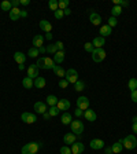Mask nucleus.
Masks as SVG:
<instances>
[{
  "label": "nucleus",
  "instance_id": "f257e3e1",
  "mask_svg": "<svg viewBox=\"0 0 137 154\" xmlns=\"http://www.w3.org/2000/svg\"><path fill=\"white\" fill-rule=\"evenodd\" d=\"M41 146H43L41 142H30V143L25 144L21 151H22V154H36Z\"/></svg>",
  "mask_w": 137,
  "mask_h": 154
},
{
  "label": "nucleus",
  "instance_id": "f03ea898",
  "mask_svg": "<svg viewBox=\"0 0 137 154\" xmlns=\"http://www.w3.org/2000/svg\"><path fill=\"white\" fill-rule=\"evenodd\" d=\"M37 67L38 69H52L55 65L54 59H51V58H48V57H41V58H38L37 59Z\"/></svg>",
  "mask_w": 137,
  "mask_h": 154
},
{
  "label": "nucleus",
  "instance_id": "7ed1b4c3",
  "mask_svg": "<svg viewBox=\"0 0 137 154\" xmlns=\"http://www.w3.org/2000/svg\"><path fill=\"white\" fill-rule=\"evenodd\" d=\"M122 144H124L125 149H128V150H133V149L137 146L136 136H134V135H128V136L122 140Z\"/></svg>",
  "mask_w": 137,
  "mask_h": 154
},
{
  "label": "nucleus",
  "instance_id": "20e7f679",
  "mask_svg": "<svg viewBox=\"0 0 137 154\" xmlns=\"http://www.w3.org/2000/svg\"><path fill=\"white\" fill-rule=\"evenodd\" d=\"M70 128H71V132H73L74 135L81 136V134L84 132V124H82V121H80V120H74V121H71Z\"/></svg>",
  "mask_w": 137,
  "mask_h": 154
},
{
  "label": "nucleus",
  "instance_id": "39448f33",
  "mask_svg": "<svg viewBox=\"0 0 137 154\" xmlns=\"http://www.w3.org/2000/svg\"><path fill=\"white\" fill-rule=\"evenodd\" d=\"M64 80L69 84H76L77 81H78V73H77L76 69H69V70H66Z\"/></svg>",
  "mask_w": 137,
  "mask_h": 154
},
{
  "label": "nucleus",
  "instance_id": "423d86ee",
  "mask_svg": "<svg viewBox=\"0 0 137 154\" xmlns=\"http://www.w3.org/2000/svg\"><path fill=\"white\" fill-rule=\"evenodd\" d=\"M106 51L103 50V48H95V51L92 52V59H93V62H102V61H104L106 59Z\"/></svg>",
  "mask_w": 137,
  "mask_h": 154
},
{
  "label": "nucleus",
  "instance_id": "0eeeda50",
  "mask_svg": "<svg viewBox=\"0 0 137 154\" xmlns=\"http://www.w3.org/2000/svg\"><path fill=\"white\" fill-rule=\"evenodd\" d=\"M21 120L26 124H33V122L37 121V117H36L34 113H29V112H25L21 114Z\"/></svg>",
  "mask_w": 137,
  "mask_h": 154
},
{
  "label": "nucleus",
  "instance_id": "6e6552de",
  "mask_svg": "<svg viewBox=\"0 0 137 154\" xmlns=\"http://www.w3.org/2000/svg\"><path fill=\"white\" fill-rule=\"evenodd\" d=\"M77 107L81 110H88L89 109V99L86 98V96H80L78 99H77Z\"/></svg>",
  "mask_w": 137,
  "mask_h": 154
},
{
  "label": "nucleus",
  "instance_id": "1a4fd4ad",
  "mask_svg": "<svg viewBox=\"0 0 137 154\" xmlns=\"http://www.w3.org/2000/svg\"><path fill=\"white\" fill-rule=\"evenodd\" d=\"M70 149H71V154H81L85 150V146H84V143H81L80 140H76L70 146Z\"/></svg>",
  "mask_w": 137,
  "mask_h": 154
},
{
  "label": "nucleus",
  "instance_id": "9d476101",
  "mask_svg": "<svg viewBox=\"0 0 137 154\" xmlns=\"http://www.w3.org/2000/svg\"><path fill=\"white\" fill-rule=\"evenodd\" d=\"M28 77H30V79H33V80H36L38 77V67L36 63L30 65V66L28 67Z\"/></svg>",
  "mask_w": 137,
  "mask_h": 154
},
{
  "label": "nucleus",
  "instance_id": "9b49d317",
  "mask_svg": "<svg viewBox=\"0 0 137 154\" xmlns=\"http://www.w3.org/2000/svg\"><path fill=\"white\" fill-rule=\"evenodd\" d=\"M89 146H91V149H93V150H102V149L104 147V142H103L102 139H92Z\"/></svg>",
  "mask_w": 137,
  "mask_h": 154
},
{
  "label": "nucleus",
  "instance_id": "f8f14e48",
  "mask_svg": "<svg viewBox=\"0 0 137 154\" xmlns=\"http://www.w3.org/2000/svg\"><path fill=\"white\" fill-rule=\"evenodd\" d=\"M76 140H77V135H74L73 132H69V134H66L63 136V142L66 143V146H71Z\"/></svg>",
  "mask_w": 137,
  "mask_h": 154
},
{
  "label": "nucleus",
  "instance_id": "ddd939ff",
  "mask_svg": "<svg viewBox=\"0 0 137 154\" xmlns=\"http://www.w3.org/2000/svg\"><path fill=\"white\" fill-rule=\"evenodd\" d=\"M89 21L92 22V25L97 26V25H100V23H102V17L96 13V11H92V13H91V15H89Z\"/></svg>",
  "mask_w": 137,
  "mask_h": 154
},
{
  "label": "nucleus",
  "instance_id": "4468645a",
  "mask_svg": "<svg viewBox=\"0 0 137 154\" xmlns=\"http://www.w3.org/2000/svg\"><path fill=\"white\" fill-rule=\"evenodd\" d=\"M34 110L37 114H44L47 112V103L44 102H36L34 103Z\"/></svg>",
  "mask_w": 137,
  "mask_h": 154
},
{
  "label": "nucleus",
  "instance_id": "2eb2a0df",
  "mask_svg": "<svg viewBox=\"0 0 137 154\" xmlns=\"http://www.w3.org/2000/svg\"><path fill=\"white\" fill-rule=\"evenodd\" d=\"M84 117L86 119V121H89V122L96 121V119H97V116H96V113L93 112L92 109L85 110V112H84Z\"/></svg>",
  "mask_w": 137,
  "mask_h": 154
},
{
  "label": "nucleus",
  "instance_id": "dca6fc26",
  "mask_svg": "<svg viewBox=\"0 0 137 154\" xmlns=\"http://www.w3.org/2000/svg\"><path fill=\"white\" fill-rule=\"evenodd\" d=\"M14 61H15L18 65H25V62H26V55L23 54V52H21V51L15 52V54H14Z\"/></svg>",
  "mask_w": 137,
  "mask_h": 154
},
{
  "label": "nucleus",
  "instance_id": "f3484780",
  "mask_svg": "<svg viewBox=\"0 0 137 154\" xmlns=\"http://www.w3.org/2000/svg\"><path fill=\"white\" fill-rule=\"evenodd\" d=\"M40 29H41L43 32H45V33H51V30H52L51 22H49V21H45V19L40 21Z\"/></svg>",
  "mask_w": 137,
  "mask_h": 154
},
{
  "label": "nucleus",
  "instance_id": "a211bd4d",
  "mask_svg": "<svg viewBox=\"0 0 137 154\" xmlns=\"http://www.w3.org/2000/svg\"><path fill=\"white\" fill-rule=\"evenodd\" d=\"M44 36L43 35H36L34 37H33V47L36 48H40L43 47V44H44Z\"/></svg>",
  "mask_w": 137,
  "mask_h": 154
},
{
  "label": "nucleus",
  "instance_id": "6ab92c4d",
  "mask_svg": "<svg viewBox=\"0 0 137 154\" xmlns=\"http://www.w3.org/2000/svg\"><path fill=\"white\" fill-rule=\"evenodd\" d=\"M56 106L59 110H69L70 109V100L69 99H59Z\"/></svg>",
  "mask_w": 137,
  "mask_h": 154
},
{
  "label": "nucleus",
  "instance_id": "aec40b11",
  "mask_svg": "<svg viewBox=\"0 0 137 154\" xmlns=\"http://www.w3.org/2000/svg\"><path fill=\"white\" fill-rule=\"evenodd\" d=\"M61 121L63 125H70L71 121H73V117H71V114L69 112H64L63 114L61 116Z\"/></svg>",
  "mask_w": 137,
  "mask_h": 154
},
{
  "label": "nucleus",
  "instance_id": "412c9836",
  "mask_svg": "<svg viewBox=\"0 0 137 154\" xmlns=\"http://www.w3.org/2000/svg\"><path fill=\"white\" fill-rule=\"evenodd\" d=\"M92 44L95 48H103V45L106 44V40H104V37H102V36H97V37L93 38Z\"/></svg>",
  "mask_w": 137,
  "mask_h": 154
},
{
  "label": "nucleus",
  "instance_id": "4be33fe9",
  "mask_svg": "<svg viewBox=\"0 0 137 154\" xmlns=\"http://www.w3.org/2000/svg\"><path fill=\"white\" fill-rule=\"evenodd\" d=\"M19 18H21V10L13 7L11 11H10V19H11V21H18Z\"/></svg>",
  "mask_w": 137,
  "mask_h": 154
},
{
  "label": "nucleus",
  "instance_id": "5701e85b",
  "mask_svg": "<svg viewBox=\"0 0 137 154\" xmlns=\"http://www.w3.org/2000/svg\"><path fill=\"white\" fill-rule=\"evenodd\" d=\"M112 33V28H110L109 25H102L100 26V36L106 37V36H110Z\"/></svg>",
  "mask_w": 137,
  "mask_h": 154
},
{
  "label": "nucleus",
  "instance_id": "b1692460",
  "mask_svg": "<svg viewBox=\"0 0 137 154\" xmlns=\"http://www.w3.org/2000/svg\"><path fill=\"white\" fill-rule=\"evenodd\" d=\"M64 61V51H56V54L54 55V62L56 65H61Z\"/></svg>",
  "mask_w": 137,
  "mask_h": 154
},
{
  "label": "nucleus",
  "instance_id": "393cba45",
  "mask_svg": "<svg viewBox=\"0 0 137 154\" xmlns=\"http://www.w3.org/2000/svg\"><path fill=\"white\" fill-rule=\"evenodd\" d=\"M22 85L25 87L26 90H30V88H33L34 87V80L33 79H30V77H25L22 80Z\"/></svg>",
  "mask_w": 137,
  "mask_h": 154
},
{
  "label": "nucleus",
  "instance_id": "a878e982",
  "mask_svg": "<svg viewBox=\"0 0 137 154\" xmlns=\"http://www.w3.org/2000/svg\"><path fill=\"white\" fill-rule=\"evenodd\" d=\"M111 149H112V153H114V154H119L122 150H124V144H122V140H118L117 143H114L111 146Z\"/></svg>",
  "mask_w": 137,
  "mask_h": 154
},
{
  "label": "nucleus",
  "instance_id": "bb28decb",
  "mask_svg": "<svg viewBox=\"0 0 137 154\" xmlns=\"http://www.w3.org/2000/svg\"><path fill=\"white\" fill-rule=\"evenodd\" d=\"M52 70H54V73L56 74L58 77H64V74H66V70H64L62 66H58L56 63L54 65V67H52Z\"/></svg>",
  "mask_w": 137,
  "mask_h": 154
},
{
  "label": "nucleus",
  "instance_id": "cd10ccee",
  "mask_svg": "<svg viewBox=\"0 0 137 154\" xmlns=\"http://www.w3.org/2000/svg\"><path fill=\"white\" fill-rule=\"evenodd\" d=\"M45 85H47V81H45L44 77H40V76H38L37 79L34 80V87H36V88H44Z\"/></svg>",
  "mask_w": 137,
  "mask_h": 154
},
{
  "label": "nucleus",
  "instance_id": "c85d7f7f",
  "mask_svg": "<svg viewBox=\"0 0 137 154\" xmlns=\"http://www.w3.org/2000/svg\"><path fill=\"white\" fill-rule=\"evenodd\" d=\"M0 7H1V10L3 11H11V8H13V4H11V2H8V0H4V2H1V4H0Z\"/></svg>",
  "mask_w": 137,
  "mask_h": 154
},
{
  "label": "nucleus",
  "instance_id": "c756f323",
  "mask_svg": "<svg viewBox=\"0 0 137 154\" xmlns=\"http://www.w3.org/2000/svg\"><path fill=\"white\" fill-rule=\"evenodd\" d=\"M47 105H49V107H51V106H56L58 105V98L55 95H48L47 96Z\"/></svg>",
  "mask_w": 137,
  "mask_h": 154
},
{
  "label": "nucleus",
  "instance_id": "7c9ffc66",
  "mask_svg": "<svg viewBox=\"0 0 137 154\" xmlns=\"http://www.w3.org/2000/svg\"><path fill=\"white\" fill-rule=\"evenodd\" d=\"M74 90L77 91V92H81V91L85 90V83H84L82 80H78L76 84H74Z\"/></svg>",
  "mask_w": 137,
  "mask_h": 154
},
{
  "label": "nucleus",
  "instance_id": "2f4dec72",
  "mask_svg": "<svg viewBox=\"0 0 137 154\" xmlns=\"http://www.w3.org/2000/svg\"><path fill=\"white\" fill-rule=\"evenodd\" d=\"M121 14H122V7L121 6H114V7H112L111 17H115V18H117V17L121 15Z\"/></svg>",
  "mask_w": 137,
  "mask_h": 154
},
{
  "label": "nucleus",
  "instance_id": "473e14b6",
  "mask_svg": "<svg viewBox=\"0 0 137 154\" xmlns=\"http://www.w3.org/2000/svg\"><path fill=\"white\" fill-rule=\"evenodd\" d=\"M48 7L55 13V11L59 8V2H58V0H49V2H48Z\"/></svg>",
  "mask_w": 137,
  "mask_h": 154
},
{
  "label": "nucleus",
  "instance_id": "72a5a7b5",
  "mask_svg": "<svg viewBox=\"0 0 137 154\" xmlns=\"http://www.w3.org/2000/svg\"><path fill=\"white\" fill-rule=\"evenodd\" d=\"M128 87H129V90L133 92V91L137 90V79H130L128 83Z\"/></svg>",
  "mask_w": 137,
  "mask_h": 154
},
{
  "label": "nucleus",
  "instance_id": "f704fd0d",
  "mask_svg": "<svg viewBox=\"0 0 137 154\" xmlns=\"http://www.w3.org/2000/svg\"><path fill=\"white\" fill-rule=\"evenodd\" d=\"M28 55L30 58H37L38 55H40V52H38V48H36V47H32L30 50L28 51Z\"/></svg>",
  "mask_w": 137,
  "mask_h": 154
},
{
  "label": "nucleus",
  "instance_id": "c9c22d12",
  "mask_svg": "<svg viewBox=\"0 0 137 154\" xmlns=\"http://www.w3.org/2000/svg\"><path fill=\"white\" fill-rule=\"evenodd\" d=\"M48 113H49V116H51V117H56V116L61 113V110L58 109V106H51V107H49V110H48Z\"/></svg>",
  "mask_w": 137,
  "mask_h": 154
},
{
  "label": "nucleus",
  "instance_id": "e433bc0d",
  "mask_svg": "<svg viewBox=\"0 0 137 154\" xmlns=\"http://www.w3.org/2000/svg\"><path fill=\"white\" fill-rule=\"evenodd\" d=\"M84 48H85V51H86V52H91V54H92V52L95 51V47H93V44H92L91 42L85 43V44H84Z\"/></svg>",
  "mask_w": 137,
  "mask_h": 154
},
{
  "label": "nucleus",
  "instance_id": "4c0bfd02",
  "mask_svg": "<svg viewBox=\"0 0 137 154\" xmlns=\"http://www.w3.org/2000/svg\"><path fill=\"white\" fill-rule=\"evenodd\" d=\"M69 8V0H61L59 2V10H66Z\"/></svg>",
  "mask_w": 137,
  "mask_h": 154
},
{
  "label": "nucleus",
  "instance_id": "58836bf2",
  "mask_svg": "<svg viewBox=\"0 0 137 154\" xmlns=\"http://www.w3.org/2000/svg\"><path fill=\"white\" fill-rule=\"evenodd\" d=\"M118 25V21H117V18L115 17H110L109 18V26L110 28H114V26Z\"/></svg>",
  "mask_w": 137,
  "mask_h": 154
},
{
  "label": "nucleus",
  "instance_id": "ea45409f",
  "mask_svg": "<svg viewBox=\"0 0 137 154\" xmlns=\"http://www.w3.org/2000/svg\"><path fill=\"white\" fill-rule=\"evenodd\" d=\"M56 51H58V50H56V45H55V44H49L47 47V52H49V54H52V55L56 54Z\"/></svg>",
  "mask_w": 137,
  "mask_h": 154
},
{
  "label": "nucleus",
  "instance_id": "a19ab883",
  "mask_svg": "<svg viewBox=\"0 0 137 154\" xmlns=\"http://www.w3.org/2000/svg\"><path fill=\"white\" fill-rule=\"evenodd\" d=\"M54 17H55V18H56V19H62V18H63V17H64L63 10H59V8H58L56 11H55V13H54Z\"/></svg>",
  "mask_w": 137,
  "mask_h": 154
},
{
  "label": "nucleus",
  "instance_id": "79ce46f5",
  "mask_svg": "<svg viewBox=\"0 0 137 154\" xmlns=\"http://www.w3.org/2000/svg\"><path fill=\"white\" fill-rule=\"evenodd\" d=\"M61 154H71V149H70V146H62L61 147Z\"/></svg>",
  "mask_w": 137,
  "mask_h": 154
},
{
  "label": "nucleus",
  "instance_id": "37998d69",
  "mask_svg": "<svg viewBox=\"0 0 137 154\" xmlns=\"http://www.w3.org/2000/svg\"><path fill=\"white\" fill-rule=\"evenodd\" d=\"M58 85L61 87V88H67V87H69V83H67V81L64 80V79H62V80H59Z\"/></svg>",
  "mask_w": 137,
  "mask_h": 154
},
{
  "label": "nucleus",
  "instance_id": "c03bdc74",
  "mask_svg": "<svg viewBox=\"0 0 137 154\" xmlns=\"http://www.w3.org/2000/svg\"><path fill=\"white\" fill-rule=\"evenodd\" d=\"M55 45H56L58 51H64V44L62 42H56V43H55Z\"/></svg>",
  "mask_w": 137,
  "mask_h": 154
},
{
  "label": "nucleus",
  "instance_id": "a18cd8bd",
  "mask_svg": "<svg viewBox=\"0 0 137 154\" xmlns=\"http://www.w3.org/2000/svg\"><path fill=\"white\" fill-rule=\"evenodd\" d=\"M130 99L133 100L134 103H137V90H136V91H133V92H132V95H130Z\"/></svg>",
  "mask_w": 137,
  "mask_h": 154
},
{
  "label": "nucleus",
  "instance_id": "49530a36",
  "mask_svg": "<svg viewBox=\"0 0 137 154\" xmlns=\"http://www.w3.org/2000/svg\"><path fill=\"white\" fill-rule=\"evenodd\" d=\"M74 114H76L77 117L80 119L81 116H84V110H81V109H78V107H77V110H76V112H74Z\"/></svg>",
  "mask_w": 137,
  "mask_h": 154
},
{
  "label": "nucleus",
  "instance_id": "de8ad7c7",
  "mask_svg": "<svg viewBox=\"0 0 137 154\" xmlns=\"http://www.w3.org/2000/svg\"><path fill=\"white\" fill-rule=\"evenodd\" d=\"M19 3L22 4V6H29V4H30V0H19Z\"/></svg>",
  "mask_w": 137,
  "mask_h": 154
},
{
  "label": "nucleus",
  "instance_id": "09e8293b",
  "mask_svg": "<svg viewBox=\"0 0 137 154\" xmlns=\"http://www.w3.org/2000/svg\"><path fill=\"white\" fill-rule=\"evenodd\" d=\"M11 4H13V7H15V8H18V6L21 3H19V0H13V2H11Z\"/></svg>",
  "mask_w": 137,
  "mask_h": 154
},
{
  "label": "nucleus",
  "instance_id": "8fccbe9b",
  "mask_svg": "<svg viewBox=\"0 0 137 154\" xmlns=\"http://www.w3.org/2000/svg\"><path fill=\"white\" fill-rule=\"evenodd\" d=\"M28 17V11H25V10H21V18H26Z\"/></svg>",
  "mask_w": 137,
  "mask_h": 154
},
{
  "label": "nucleus",
  "instance_id": "3c124183",
  "mask_svg": "<svg viewBox=\"0 0 137 154\" xmlns=\"http://www.w3.org/2000/svg\"><path fill=\"white\" fill-rule=\"evenodd\" d=\"M38 52H40V54H45V52H47V48H45V47H40V48H38Z\"/></svg>",
  "mask_w": 137,
  "mask_h": 154
},
{
  "label": "nucleus",
  "instance_id": "603ef678",
  "mask_svg": "<svg viewBox=\"0 0 137 154\" xmlns=\"http://www.w3.org/2000/svg\"><path fill=\"white\" fill-rule=\"evenodd\" d=\"M132 129H133L134 134H137V122H133V125H132Z\"/></svg>",
  "mask_w": 137,
  "mask_h": 154
},
{
  "label": "nucleus",
  "instance_id": "864d4df0",
  "mask_svg": "<svg viewBox=\"0 0 137 154\" xmlns=\"http://www.w3.org/2000/svg\"><path fill=\"white\" fill-rule=\"evenodd\" d=\"M63 13H64V15H70V14H71V10L70 8H66V10H63Z\"/></svg>",
  "mask_w": 137,
  "mask_h": 154
},
{
  "label": "nucleus",
  "instance_id": "5fc2aeb1",
  "mask_svg": "<svg viewBox=\"0 0 137 154\" xmlns=\"http://www.w3.org/2000/svg\"><path fill=\"white\" fill-rule=\"evenodd\" d=\"M43 117H44V120H48L49 117H51V116H49V113H48V112H45L44 114H43Z\"/></svg>",
  "mask_w": 137,
  "mask_h": 154
},
{
  "label": "nucleus",
  "instance_id": "6e6d98bb",
  "mask_svg": "<svg viewBox=\"0 0 137 154\" xmlns=\"http://www.w3.org/2000/svg\"><path fill=\"white\" fill-rule=\"evenodd\" d=\"M129 6V2H122L121 0V7H128Z\"/></svg>",
  "mask_w": 137,
  "mask_h": 154
},
{
  "label": "nucleus",
  "instance_id": "4d7b16f0",
  "mask_svg": "<svg viewBox=\"0 0 137 154\" xmlns=\"http://www.w3.org/2000/svg\"><path fill=\"white\" fill-rule=\"evenodd\" d=\"M104 153H106V154H111V153H112V149H111V147H107Z\"/></svg>",
  "mask_w": 137,
  "mask_h": 154
},
{
  "label": "nucleus",
  "instance_id": "13d9d810",
  "mask_svg": "<svg viewBox=\"0 0 137 154\" xmlns=\"http://www.w3.org/2000/svg\"><path fill=\"white\" fill-rule=\"evenodd\" d=\"M45 38H47V40H51L52 35H51V33H45Z\"/></svg>",
  "mask_w": 137,
  "mask_h": 154
},
{
  "label": "nucleus",
  "instance_id": "bf43d9fd",
  "mask_svg": "<svg viewBox=\"0 0 137 154\" xmlns=\"http://www.w3.org/2000/svg\"><path fill=\"white\" fill-rule=\"evenodd\" d=\"M133 122H137V116H134L133 117Z\"/></svg>",
  "mask_w": 137,
  "mask_h": 154
}]
</instances>
